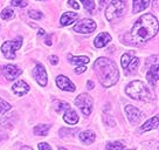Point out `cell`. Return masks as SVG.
Wrapping results in <instances>:
<instances>
[{
	"instance_id": "277c9868",
	"label": "cell",
	"mask_w": 159,
	"mask_h": 150,
	"mask_svg": "<svg viewBox=\"0 0 159 150\" xmlns=\"http://www.w3.org/2000/svg\"><path fill=\"white\" fill-rule=\"evenodd\" d=\"M125 8H126L125 0H112L105 10V16L109 21H115L124 14Z\"/></svg>"
},
{
	"instance_id": "e575fe53",
	"label": "cell",
	"mask_w": 159,
	"mask_h": 150,
	"mask_svg": "<svg viewBox=\"0 0 159 150\" xmlns=\"http://www.w3.org/2000/svg\"><path fill=\"white\" fill-rule=\"evenodd\" d=\"M85 69H87V67H85V66H82V67H77V68L75 69V73H77V74H81V73L85 72Z\"/></svg>"
},
{
	"instance_id": "7bdbcfd3",
	"label": "cell",
	"mask_w": 159,
	"mask_h": 150,
	"mask_svg": "<svg viewBox=\"0 0 159 150\" xmlns=\"http://www.w3.org/2000/svg\"><path fill=\"white\" fill-rule=\"evenodd\" d=\"M158 150H159V145H158Z\"/></svg>"
},
{
	"instance_id": "6da1fadb",
	"label": "cell",
	"mask_w": 159,
	"mask_h": 150,
	"mask_svg": "<svg viewBox=\"0 0 159 150\" xmlns=\"http://www.w3.org/2000/svg\"><path fill=\"white\" fill-rule=\"evenodd\" d=\"M159 24L152 14H144L136 21L129 34L125 35V42L129 45H142L152 39L158 33Z\"/></svg>"
},
{
	"instance_id": "ba28073f",
	"label": "cell",
	"mask_w": 159,
	"mask_h": 150,
	"mask_svg": "<svg viewBox=\"0 0 159 150\" xmlns=\"http://www.w3.org/2000/svg\"><path fill=\"white\" fill-rule=\"evenodd\" d=\"M1 72H2V74L5 75V77L7 80H15L20 74H21V69H20L19 67H16L14 65H5L2 66V68H1Z\"/></svg>"
},
{
	"instance_id": "4fadbf2b",
	"label": "cell",
	"mask_w": 159,
	"mask_h": 150,
	"mask_svg": "<svg viewBox=\"0 0 159 150\" xmlns=\"http://www.w3.org/2000/svg\"><path fill=\"white\" fill-rule=\"evenodd\" d=\"M12 89H13V91H14L16 95H25V94H27L28 93V90H30V86H28V83H26L25 81L22 80H19L16 81L14 85L12 86Z\"/></svg>"
},
{
	"instance_id": "1f68e13d",
	"label": "cell",
	"mask_w": 159,
	"mask_h": 150,
	"mask_svg": "<svg viewBox=\"0 0 159 150\" xmlns=\"http://www.w3.org/2000/svg\"><path fill=\"white\" fill-rule=\"evenodd\" d=\"M39 150H52V147H50L48 143H39Z\"/></svg>"
},
{
	"instance_id": "2e32d148",
	"label": "cell",
	"mask_w": 159,
	"mask_h": 150,
	"mask_svg": "<svg viewBox=\"0 0 159 150\" xmlns=\"http://www.w3.org/2000/svg\"><path fill=\"white\" fill-rule=\"evenodd\" d=\"M158 125H159L158 116H154V117L146 121L144 124L140 127V133H145V131H150V130L152 129H156Z\"/></svg>"
},
{
	"instance_id": "52a82bcc",
	"label": "cell",
	"mask_w": 159,
	"mask_h": 150,
	"mask_svg": "<svg viewBox=\"0 0 159 150\" xmlns=\"http://www.w3.org/2000/svg\"><path fill=\"white\" fill-rule=\"evenodd\" d=\"M96 30V24L94 20L91 19H82L79 21L74 27V30L77 33H82V34H88V33H93Z\"/></svg>"
},
{
	"instance_id": "60d3db41",
	"label": "cell",
	"mask_w": 159,
	"mask_h": 150,
	"mask_svg": "<svg viewBox=\"0 0 159 150\" xmlns=\"http://www.w3.org/2000/svg\"><path fill=\"white\" fill-rule=\"evenodd\" d=\"M60 150H66L65 148H60Z\"/></svg>"
},
{
	"instance_id": "d590c367",
	"label": "cell",
	"mask_w": 159,
	"mask_h": 150,
	"mask_svg": "<svg viewBox=\"0 0 159 150\" xmlns=\"http://www.w3.org/2000/svg\"><path fill=\"white\" fill-rule=\"evenodd\" d=\"M156 60H157V58H156V56H153V58H151V59H149V60L146 61V65L150 66V63H151V62H154Z\"/></svg>"
},
{
	"instance_id": "d4e9b609",
	"label": "cell",
	"mask_w": 159,
	"mask_h": 150,
	"mask_svg": "<svg viewBox=\"0 0 159 150\" xmlns=\"http://www.w3.org/2000/svg\"><path fill=\"white\" fill-rule=\"evenodd\" d=\"M1 19H4V20H11V19H13V16H14V11L10 8V7H7L5 10H2L1 12Z\"/></svg>"
},
{
	"instance_id": "484cf974",
	"label": "cell",
	"mask_w": 159,
	"mask_h": 150,
	"mask_svg": "<svg viewBox=\"0 0 159 150\" xmlns=\"http://www.w3.org/2000/svg\"><path fill=\"white\" fill-rule=\"evenodd\" d=\"M107 150H119V149H123V144L118 142V141H115V142H110L107 144L105 147Z\"/></svg>"
},
{
	"instance_id": "e0dca14e",
	"label": "cell",
	"mask_w": 159,
	"mask_h": 150,
	"mask_svg": "<svg viewBox=\"0 0 159 150\" xmlns=\"http://www.w3.org/2000/svg\"><path fill=\"white\" fill-rule=\"evenodd\" d=\"M63 120H65V122L68 123V124H76V123L79 122V115H77V113H76L75 110L68 109L67 113L63 115Z\"/></svg>"
},
{
	"instance_id": "7a4b0ae2",
	"label": "cell",
	"mask_w": 159,
	"mask_h": 150,
	"mask_svg": "<svg viewBox=\"0 0 159 150\" xmlns=\"http://www.w3.org/2000/svg\"><path fill=\"white\" fill-rule=\"evenodd\" d=\"M94 70L103 87H111L119 80V72L114 61L107 58H99L95 61Z\"/></svg>"
},
{
	"instance_id": "f1b7e54d",
	"label": "cell",
	"mask_w": 159,
	"mask_h": 150,
	"mask_svg": "<svg viewBox=\"0 0 159 150\" xmlns=\"http://www.w3.org/2000/svg\"><path fill=\"white\" fill-rule=\"evenodd\" d=\"M79 130L77 129H68V128H62L60 130V136L65 137V136H74Z\"/></svg>"
},
{
	"instance_id": "4316f807",
	"label": "cell",
	"mask_w": 159,
	"mask_h": 150,
	"mask_svg": "<svg viewBox=\"0 0 159 150\" xmlns=\"http://www.w3.org/2000/svg\"><path fill=\"white\" fill-rule=\"evenodd\" d=\"M28 15H30V19H34V20H40L43 18V13L38 10H30L28 12Z\"/></svg>"
},
{
	"instance_id": "ab89813d",
	"label": "cell",
	"mask_w": 159,
	"mask_h": 150,
	"mask_svg": "<svg viewBox=\"0 0 159 150\" xmlns=\"http://www.w3.org/2000/svg\"><path fill=\"white\" fill-rule=\"evenodd\" d=\"M40 35H45V30H39V36H40Z\"/></svg>"
},
{
	"instance_id": "8d00e7d4",
	"label": "cell",
	"mask_w": 159,
	"mask_h": 150,
	"mask_svg": "<svg viewBox=\"0 0 159 150\" xmlns=\"http://www.w3.org/2000/svg\"><path fill=\"white\" fill-rule=\"evenodd\" d=\"M94 87H95L94 82H93V81H88V88H89V89H93Z\"/></svg>"
},
{
	"instance_id": "8992f818",
	"label": "cell",
	"mask_w": 159,
	"mask_h": 150,
	"mask_svg": "<svg viewBox=\"0 0 159 150\" xmlns=\"http://www.w3.org/2000/svg\"><path fill=\"white\" fill-rule=\"evenodd\" d=\"M75 105L83 113V115L88 116L90 115L91 109H93V99H91V96L89 94L82 93L75 99Z\"/></svg>"
},
{
	"instance_id": "8fae6325",
	"label": "cell",
	"mask_w": 159,
	"mask_h": 150,
	"mask_svg": "<svg viewBox=\"0 0 159 150\" xmlns=\"http://www.w3.org/2000/svg\"><path fill=\"white\" fill-rule=\"evenodd\" d=\"M146 79L148 82L152 87H156L157 81L159 80V66L158 65H152L150 67V69L146 73Z\"/></svg>"
},
{
	"instance_id": "4dcf8cb0",
	"label": "cell",
	"mask_w": 159,
	"mask_h": 150,
	"mask_svg": "<svg viewBox=\"0 0 159 150\" xmlns=\"http://www.w3.org/2000/svg\"><path fill=\"white\" fill-rule=\"evenodd\" d=\"M11 4L15 7H26L27 6V1L26 0H11Z\"/></svg>"
},
{
	"instance_id": "30bf717a",
	"label": "cell",
	"mask_w": 159,
	"mask_h": 150,
	"mask_svg": "<svg viewBox=\"0 0 159 150\" xmlns=\"http://www.w3.org/2000/svg\"><path fill=\"white\" fill-rule=\"evenodd\" d=\"M56 85L60 89L66 90V91H75V89H76L74 83L65 75H59L56 77Z\"/></svg>"
},
{
	"instance_id": "7402d4cb",
	"label": "cell",
	"mask_w": 159,
	"mask_h": 150,
	"mask_svg": "<svg viewBox=\"0 0 159 150\" xmlns=\"http://www.w3.org/2000/svg\"><path fill=\"white\" fill-rule=\"evenodd\" d=\"M50 125L49 124H43V123H40L34 128V133L39 136H46L48 134V130H49Z\"/></svg>"
},
{
	"instance_id": "f546056e",
	"label": "cell",
	"mask_w": 159,
	"mask_h": 150,
	"mask_svg": "<svg viewBox=\"0 0 159 150\" xmlns=\"http://www.w3.org/2000/svg\"><path fill=\"white\" fill-rule=\"evenodd\" d=\"M11 109V105L8 102H6L5 100H2V99H0V114H2V113H5L7 110Z\"/></svg>"
},
{
	"instance_id": "cb8c5ba5",
	"label": "cell",
	"mask_w": 159,
	"mask_h": 150,
	"mask_svg": "<svg viewBox=\"0 0 159 150\" xmlns=\"http://www.w3.org/2000/svg\"><path fill=\"white\" fill-rule=\"evenodd\" d=\"M138 65H139V59L134 56V60L131 61V62H130V65L128 66V68H126V69H124L125 74H131V73L136 72V69L138 68Z\"/></svg>"
},
{
	"instance_id": "5bb4252c",
	"label": "cell",
	"mask_w": 159,
	"mask_h": 150,
	"mask_svg": "<svg viewBox=\"0 0 159 150\" xmlns=\"http://www.w3.org/2000/svg\"><path fill=\"white\" fill-rule=\"evenodd\" d=\"M77 18H79V15L74 13V12H66L61 16L60 22H61L62 26H69L71 24H74L75 21L77 20Z\"/></svg>"
},
{
	"instance_id": "44dd1931",
	"label": "cell",
	"mask_w": 159,
	"mask_h": 150,
	"mask_svg": "<svg viewBox=\"0 0 159 150\" xmlns=\"http://www.w3.org/2000/svg\"><path fill=\"white\" fill-rule=\"evenodd\" d=\"M134 52H128V53L123 54L122 59H120V65L123 67V69H126V68H128V66L130 65V62L134 60Z\"/></svg>"
},
{
	"instance_id": "f35d334b",
	"label": "cell",
	"mask_w": 159,
	"mask_h": 150,
	"mask_svg": "<svg viewBox=\"0 0 159 150\" xmlns=\"http://www.w3.org/2000/svg\"><path fill=\"white\" fill-rule=\"evenodd\" d=\"M20 150H33V149H32L30 147H22V148H21Z\"/></svg>"
},
{
	"instance_id": "d6a6232c",
	"label": "cell",
	"mask_w": 159,
	"mask_h": 150,
	"mask_svg": "<svg viewBox=\"0 0 159 150\" xmlns=\"http://www.w3.org/2000/svg\"><path fill=\"white\" fill-rule=\"evenodd\" d=\"M68 4H69L71 7H74L75 10H79L80 8V5L75 1V0H69V1H68Z\"/></svg>"
},
{
	"instance_id": "3957f363",
	"label": "cell",
	"mask_w": 159,
	"mask_h": 150,
	"mask_svg": "<svg viewBox=\"0 0 159 150\" xmlns=\"http://www.w3.org/2000/svg\"><path fill=\"white\" fill-rule=\"evenodd\" d=\"M125 91L134 100L148 101L150 99L149 89L145 86L144 82H142V81H132V82H130L128 87H126Z\"/></svg>"
},
{
	"instance_id": "836d02e7",
	"label": "cell",
	"mask_w": 159,
	"mask_h": 150,
	"mask_svg": "<svg viewBox=\"0 0 159 150\" xmlns=\"http://www.w3.org/2000/svg\"><path fill=\"white\" fill-rule=\"evenodd\" d=\"M50 63L52 65H54V66H56L57 65V62H59V59H57V56H55V55H53V56H50Z\"/></svg>"
},
{
	"instance_id": "603a6c76",
	"label": "cell",
	"mask_w": 159,
	"mask_h": 150,
	"mask_svg": "<svg viewBox=\"0 0 159 150\" xmlns=\"http://www.w3.org/2000/svg\"><path fill=\"white\" fill-rule=\"evenodd\" d=\"M54 109L56 113H62L65 110L70 109V105L67 103V102H63V101H59L55 100L54 101Z\"/></svg>"
},
{
	"instance_id": "7c38bea8",
	"label": "cell",
	"mask_w": 159,
	"mask_h": 150,
	"mask_svg": "<svg viewBox=\"0 0 159 150\" xmlns=\"http://www.w3.org/2000/svg\"><path fill=\"white\" fill-rule=\"evenodd\" d=\"M125 113H126V116H128V120L131 123H137L142 119V113L134 105H126L125 107Z\"/></svg>"
},
{
	"instance_id": "9a60e30c",
	"label": "cell",
	"mask_w": 159,
	"mask_h": 150,
	"mask_svg": "<svg viewBox=\"0 0 159 150\" xmlns=\"http://www.w3.org/2000/svg\"><path fill=\"white\" fill-rule=\"evenodd\" d=\"M111 41V36L110 34L108 33H101L98 34L96 38H95V41H94V45L95 47H97V48H102V47H104L108 42Z\"/></svg>"
},
{
	"instance_id": "83f0119b",
	"label": "cell",
	"mask_w": 159,
	"mask_h": 150,
	"mask_svg": "<svg viewBox=\"0 0 159 150\" xmlns=\"http://www.w3.org/2000/svg\"><path fill=\"white\" fill-rule=\"evenodd\" d=\"M82 1V4H83V6L85 7V10L88 11V12H90V13H93L95 10V2L94 0H81Z\"/></svg>"
},
{
	"instance_id": "74e56055",
	"label": "cell",
	"mask_w": 159,
	"mask_h": 150,
	"mask_svg": "<svg viewBox=\"0 0 159 150\" xmlns=\"http://www.w3.org/2000/svg\"><path fill=\"white\" fill-rule=\"evenodd\" d=\"M50 38H52L50 35H48V36H47V41H46V44H47V45H48V46L52 45V41H50Z\"/></svg>"
},
{
	"instance_id": "9c48e42d",
	"label": "cell",
	"mask_w": 159,
	"mask_h": 150,
	"mask_svg": "<svg viewBox=\"0 0 159 150\" xmlns=\"http://www.w3.org/2000/svg\"><path fill=\"white\" fill-rule=\"evenodd\" d=\"M33 73H34L35 80H36V82H38L40 86L47 85V73H46V69H45V67H43V65L36 63L34 70H33Z\"/></svg>"
},
{
	"instance_id": "b9f144b4",
	"label": "cell",
	"mask_w": 159,
	"mask_h": 150,
	"mask_svg": "<svg viewBox=\"0 0 159 150\" xmlns=\"http://www.w3.org/2000/svg\"><path fill=\"white\" fill-rule=\"evenodd\" d=\"M119 150H128V149H119ZM130 150H132V149H130Z\"/></svg>"
},
{
	"instance_id": "5b68a950",
	"label": "cell",
	"mask_w": 159,
	"mask_h": 150,
	"mask_svg": "<svg viewBox=\"0 0 159 150\" xmlns=\"http://www.w3.org/2000/svg\"><path fill=\"white\" fill-rule=\"evenodd\" d=\"M22 45V36H18L15 40L6 41L1 46V50L5 55V58L13 60L15 59V50H18Z\"/></svg>"
},
{
	"instance_id": "ffe728a7",
	"label": "cell",
	"mask_w": 159,
	"mask_h": 150,
	"mask_svg": "<svg viewBox=\"0 0 159 150\" xmlns=\"http://www.w3.org/2000/svg\"><path fill=\"white\" fill-rule=\"evenodd\" d=\"M68 60L76 66H83L89 62V58H87V56H73V55H69L68 56Z\"/></svg>"
},
{
	"instance_id": "ee69618b",
	"label": "cell",
	"mask_w": 159,
	"mask_h": 150,
	"mask_svg": "<svg viewBox=\"0 0 159 150\" xmlns=\"http://www.w3.org/2000/svg\"><path fill=\"white\" fill-rule=\"evenodd\" d=\"M153 1H156V0H153Z\"/></svg>"
},
{
	"instance_id": "ac0fdd59",
	"label": "cell",
	"mask_w": 159,
	"mask_h": 150,
	"mask_svg": "<svg viewBox=\"0 0 159 150\" xmlns=\"http://www.w3.org/2000/svg\"><path fill=\"white\" fill-rule=\"evenodd\" d=\"M95 138H96L95 133L91 130H85V131H82L80 134V140L82 141L84 144H91L95 141Z\"/></svg>"
},
{
	"instance_id": "d6986e66",
	"label": "cell",
	"mask_w": 159,
	"mask_h": 150,
	"mask_svg": "<svg viewBox=\"0 0 159 150\" xmlns=\"http://www.w3.org/2000/svg\"><path fill=\"white\" fill-rule=\"evenodd\" d=\"M150 5V0H134V13L142 12L148 8Z\"/></svg>"
}]
</instances>
